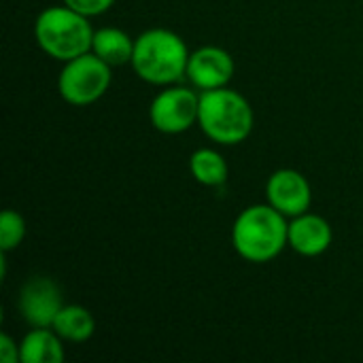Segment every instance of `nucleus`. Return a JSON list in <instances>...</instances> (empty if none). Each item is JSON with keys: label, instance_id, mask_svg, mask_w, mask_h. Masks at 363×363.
I'll list each match as a JSON object with an SVG mask.
<instances>
[{"label": "nucleus", "instance_id": "obj_1", "mask_svg": "<svg viewBox=\"0 0 363 363\" xmlns=\"http://www.w3.org/2000/svg\"><path fill=\"white\" fill-rule=\"evenodd\" d=\"M232 245L251 264L272 262L289 245L287 217L270 204L249 206L234 221Z\"/></svg>", "mask_w": 363, "mask_h": 363}, {"label": "nucleus", "instance_id": "obj_2", "mask_svg": "<svg viewBox=\"0 0 363 363\" xmlns=\"http://www.w3.org/2000/svg\"><path fill=\"white\" fill-rule=\"evenodd\" d=\"M189 55L185 40L177 32L151 28L136 38L130 64L143 81L168 87L187 77Z\"/></svg>", "mask_w": 363, "mask_h": 363}, {"label": "nucleus", "instance_id": "obj_3", "mask_svg": "<svg viewBox=\"0 0 363 363\" xmlns=\"http://www.w3.org/2000/svg\"><path fill=\"white\" fill-rule=\"evenodd\" d=\"M255 115L249 100L228 87L208 89L200 94L198 125L219 145H238L253 132Z\"/></svg>", "mask_w": 363, "mask_h": 363}, {"label": "nucleus", "instance_id": "obj_4", "mask_svg": "<svg viewBox=\"0 0 363 363\" xmlns=\"http://www.w3.org/2000/svg\"><path fill=\"white\" fill-rule=\"evenodd\" d=\"M94 32L89 17L66 4L47 6L34 23V38L38 47L60 62H68L91 51Z\"/></svg>", "mask_w": 363, "mask_h": 363}, {"label": "nucleus", "instance_id": "obj_5", "mask_svg": "<svg viewBox=\"0 0 363 363\" xmlns=\"http://www.w3.org/2000/svg\"><path fill=\"white\" fill-rule=\"evenodd\" d=\"M111 68L94 51L64 62L57 77V91L72 106H87L100 100L111 87Z\"/></svg>", "mask_w": 363, "mask_h": 363}, {"label": "nucleus", "instance_id": "obj_6", "mask_svg": "<svg viewBox=\"0 0 363 363\" xmlns=\"http://www.w3.org/2000/svg\"><path fill=\"white\" fill-rule=\"evenodd\" d=\"M198 111L200 94L189 87L168 85L153 98L149 106V119L162 134H183L198 123Z\"/></svg>", "mask_w": 363, "mask_h": 363}, {"label": "nucleus", "instance_id": "obj_7", "mask_svg": "<svg viewBox=\"0 0 363 363\" xmlns=\"http://www.w3.org/2000/svg\"><path fill=\"white\" fill-rule=\"evenodd\" d=\"M62 306V289L51 279H30L19 291V313L30 328H51Z\"/></svg>", "mask_w": 363, "mask_h": 363}, {"label": "nucleus", "instance_id": "obj_8", "mask_svg": "<svg viewBox=\"0 0 363 363\" xmlns=\"http://www.w3.org/2000/svg\"><path fill=\"white\" fill-rule=\"evenodd\" d=\"M266 200L279 213L294 219L302 213H308L313 202V189L302 172L281 168L272 172L266 183Z\"/></svg>", "mask_w": 363, "mask_h": 363}, {"label": "nucleus", "instance_id": "obj_9", "mask_svg": "<svg viewBox=\"0 0 363 363\" xmlns=\"http://www.w3.org/2000/svg\"><path fill=\"white\" fill-rule=\"evenodd\" d=\"M234 60L232 55L215 45H206L196 49L187 62V79L200 91L228 87L234 77Z\"/></svg>", "mask_w": 363, "mask_h": 363}, {"label": "nucleus", "instance_id": "obj_10", "mask_svg": "<svg viewBox=\"0 0 363 363\" xmlns=\"http://www.w3.org/2000/svg\"><path fill=\"white\" fill-rule=\"evenodd\" d=\"M332 240V225L321 215L302 213L289 221V247L304 257H317L325 253Z\"/></svg>", "mask_w": 363, "mask_h": 363}, {"label": "nucleus", "instance_id": "obj_11", "mask_svg": "<svg viewBox=\"0 0 363 363\" xmlns=\"http://www.w3.org/2000/svg\"><path fill=\"white\" fill-rule=\"evenodd\" d=\"M62 338L51 328H32L19 345L21 363H62L64 347Z\"/></svg>", "mask_w": 363, "mask_h": 363}, {"label": "nucleus", "instance_id": "obj_12", "mask_svg": "<svg viewBox=\"0 0 363 363\" xmlns=\"http://www.w3.org/2000/svg\"><path fill=\"white\" fill-rule=\"evenodd\" d=\"M134 43L136 40L119 28H100L94 32L91 51L108 66H123L132 62Z\"/></svg>", "mask_w": 363, "mask_h": 363}, {"label": "nucleus", "instance_id": "obj_13", "mask_svg": "<svg viewBox=\"0 0 363 363\" xmlns=\"http://www.w3.org/2000/svg\"><path fill=\"white\" fill-rule=\"evenodd\" d=\"M51 330L68 342H85L94 336L96 332V321L91 313L85 306L79 304H64L62 311L57 313Z\"/></svg>", "mask_w": 363, "mask_h": 363}, {"label": "nucleus", "instance_id": "obj_14", "mask_svg": "<svg viewBox=\"0 0 363 363\" xmlns=\"http://www.w3.org/2000/svg\"><path fill=\"white\" fill-rule=\"evenodd\" d=\"M189 170L194 179L204 187H221L228 181V164L215 149H198L189 157Z\"/></svg>", "mask_w": 363, "mask_h": 363}, {"label": "nucleus", "instance_id": "obj_15", "mask_svg": "<svg viewBox=\"0 0 363 363\" xmlns=\"http://www.w3.org/2000/svg\"><path fill=\"white\" fill-rule=\"evenodd\" d=\"M26 238V221L15 211H4L0 215V251L9 253L17 249Z\"/></svg>", "mask_w": 363, "mask_h": 363}, {"label": "nucleus", "instance_id": "obj_16", "mask_svg": "<svg viewBox=\"0 0 363 363\" xmlns=\"http://www.w3.org/2000/svg\"><path fill=\"white\" fill-rule=\"evenodd\" d=\"M62 2L66 6H70V9H74V11L83 13V15H87V17H96V15L106 13L113 6L115 0H62Z\"/></svg>", "mask_w": 363, "mask_h": 363}, {"label": "nucleus", "instance_id": "obj_17", "mask_svg": "<svg viewBox=\"0 0 363 363\" xmlns=\"http://www.w3.org/2000/svg\"><path fill=\"white\" fill-rule=\"evenodd\" d=\"M0 359L4 363H15L19 359V347L6 334L0 336Z\"/></svg>", "mask_w": 363, "mask_h": 363}]
</instances>
